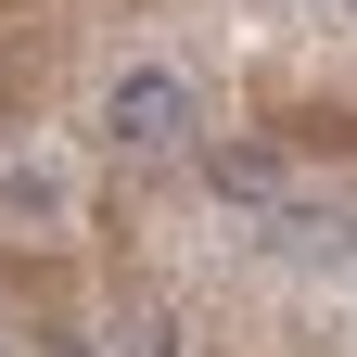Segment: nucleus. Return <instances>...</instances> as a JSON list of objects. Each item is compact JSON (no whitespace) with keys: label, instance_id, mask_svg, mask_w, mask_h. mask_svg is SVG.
<instances>
[{"label":"nucleus","instance_id":"obj_4","mask_svg":"<svg viewBox=\"0 0 357 357\" xmlns=\"http://www.w3.org/2000/svg\"><path fill=\"white\" fill-rule=\"evenodd\" d=\"M0 357H13V344H0Z\"/></svg>","mask_w":357,"mask_h":357},{"label":"nucleus","instance_id":"obj_3","mask_svg":"<svg viewBox=\"0 0 357 357\" xmlns=\"http://www.w3.org/2000/svg\"><path fill=\"white\" fill-rule=\"evenodd\" d=\"M0 204L52 230V217H64V166H0Z\"/></svg>","mask_w":357,"mask_h":357},{"label":"nucleus","instance_id":"obj_1","mask_svg":"<svg viewBox=\"0 0 357 357\" xmlns=\"http://www.w3.org/2000/svg\"><path fill=\"white\" fill-rule=\"evenodd\" d=\"M102 128H115V153H178V141H192V89H178L166 64H115Z\"/></svg>","mask_w":357,"mask_h":357},{"label":"nucleus","instance_id":"obj_2","mask_svg":"<svg viewBox=\"0 0 357 357\" xmlns=\"http://www.w3.org/2000/svg\"><path fill=\"white\" fill-rule=\"evenodd\" d=\"M204 192H217V204L281 217V153H268V141H217V153H204Z\"/></svg>","mask_w":357,"mask_h":357}]
</instances>
